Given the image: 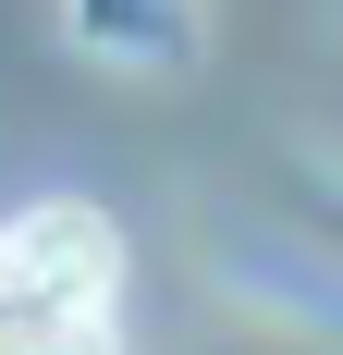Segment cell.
Wrapping results in <instances>:
<instances>
[{"label":"cell","instance_id":"obj_2","mask_svg":"<svg viewBox=\"0 0 343 355\" xmlns=\"http://www.w3.org/2000/svg\"><path fill=\"white\" fill-rule=\"evenodd\" d=\"M12 245H25L37 270L86 282V294H123V233H110L86 196H49V209H25V220H12Z\"/></svg>","mask_w":343,"mask_h":355},{"label":"cell","instance_id":"obj_1","mask_svg":"<svg viewBox=\"0 0 343 355\" xmlns=\"http://www.w3.org/2000/svg\"><path fill=\"white\" fill-rule=\"evenodd\" d=\"M0 355H123L110 294L62 282V270H37V257L0 233Z\"/></svg>","mask_w":343,"mask_h":355}]
</instances>
